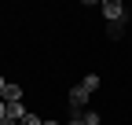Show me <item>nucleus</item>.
Listing matches in <instances>:
<instances>
[{
    "label": "nucleus",
    "instance_id": "39448f33",
    "mask_svg": "<svg viewBox=\"0 0 132 125\" xmlns=\"http://www.w3.org/2000/svg\"><path fill=\"white\" fill-rule=\"evenodd\" d=\"M7 118H11V121H22V118H26L22 103H7Z\"/></svg>",
    "mask_w": 132,
    "mask_h": 125
},
{
    "label": "nucleus",
    "instance_id": "9b49d317",
    "mask_svg": "<svg viewBox=\"0 0 132 125\" xmlns=\"http://www.w3.org/2000/svg\"><path fill=\"white\" fill-rule=\"evenodd\" d=\"M66 125H85V121H77V118H70V121H66Z\"/></svg>",
    "mask_w": 132,
    "mask_h": 125
},
{
    "label": "nucleus",
    "instance_id": "6e6552de",
    "mask_svg": "<svg viewBox=\"0 0 132 125\" xmlns=\"http://www.w3.org/2000/svg\"><path fill=\"white\" fill-rule=\"evenodd\" d=\"M0 118H7V103L4 99H0Z\"/></svg>",
    "mask_w": 132,
    "mask_h": 125
},
{
    "label": "nucleus",
    "instance_id": "9d476101",
    "mask_svg": "<svg viewBox=\"0 0 132 125\" xmlns=\"http://www.w3.org/2000/svg\"><path fill=\"white\" fill-rule=\"evenodd\" d=\"M4 88H7V81H4V77H0V96H4Z\"/></svg>",
    "mask_w": 132,
    "mask_h": 125
},
{
    "label": "nucleus",
    "instance_id": "20e7f679",
    "mask_svg": "<svg viewBox=\"0 0 132 125\" xmlns=\"http://www.w3.org/2000/svg\"><path fill=\"white\" fill-rule=\"evenodd\" d=\"M125 22H128V19H121V22H106V33H110V41H118V37L125 33Z\"/></svg>",
    "mask_w": 132,
    "mask_h": 125
},
{
    "label": "nucleus",
    "instance_id": "0eeeda50",
    "mask_svg": "<svg viewBox=\"0 0 132 125\" xmlns=\"http://www.w3.org/2000/svg\"><path fill=\"white\" fill-rule=\"evenodd\" d=\"M19 125H44V121H40V118H37V114H26V118H22V121H19Z\"/></svg>",
    "mask_w": 132,
    "mask_h": 125
},
{
    "label": "nucleus",
    "instance_id": "7ed1b4c3",
    "mask_svg": "<svg viewBox=\"0 0 132 125\" xmlns=\"http://www.w3.org/2000/svg\"><path fill=\"white\" fill-rule=\"evenodd\" d=\"M0 99H4V103H22V88H19V85H7Z\"/></svg>",
    "mask_w": 132,
    "mask_h": 125
},
{
    "label": "nucleus",
    "instance_id": "f03ea898",
    "mask_svg": "<svg viewBox=\"0 0 132 125\" xmlns=\"http://www.w3.org/2000/svg\"><path fill=\"white\" fill-rule=\"evenodd\" d=\"M103 15H106V22H121V19H128V11H125L121 0H103Z\"/></svg>",
    "mask_w": 132,
    "mask_h": 125
},
{
    "label": "nucleus",
    "instance_id": "1a4fd4ad",
    "mask_svg": "<svg viewBox=\"0 0 132 125\" xmlns=\"http://www.w3.org/2000/svg\"><path fill=\"white\" fill-rule=\"evenodd\" d=\"M0 125H19V121H11V118H0Z\"/></svg>",
    "mask_w": 132,
    "mask_h": 125
},
{
    "label": "nucleus",
    "instance_id": "f257e3e1",
    "mask_svg": "<svg viewBox=\"0 0 132 125\" xmlns=\"http://www.w3.org/2000/svg\"><path fill=\"white\" fill-rule=\"evenodd\" d=\"M85 103H88V92L81 88V85L70 88V118H77V121L85 118Z\"/></svg>",
    "mask_w": 132,
    "mask_h": 125
},
{
    "label": "nucleus",
    "instance_id": "423d86ee",
    "mask_svg": "<svg viewBox=\"0 0 132 125\" xmlns=\"http://www.w3.org/2000/svg\"><path fill=\"white\" fill-rule=\"evenodd\" d=\"M81 88H85V92H88V96H92V92L99 88V74H88V77H85V81H81Z\"/></svg>",
    "mask_w": 132,
    "mask_h": 125
},
{
    "label": "nucleus",
    "instance_id": "f8f14e48",
    "mask_svg": "<svg viewBox=\"0 0 132 125\" xmlns=\"http://www.w3.org/2000/svg\"><path fill=\"white\" fill-rule=\"evenodd\" d=\"M44 125H55V121H44Z\"/></svg>",
    "mask_w": 132,
    "mask_h": 125
}]
</instances>
